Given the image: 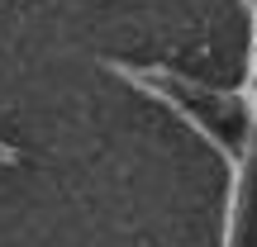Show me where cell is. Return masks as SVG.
<instances>
[{
  "label": "cell",
  "instance_id": "3957f363",
  "mask_svg": "<svg viewBox=\"0 0 257 247\" xmlns=\"http://www.w3.org/2000/svg\"><path fill=\"white\" fill-rule=\"evenodd\" d=\"M15 162H19V152L5 143V138H0V166H15Z\"/></svg>",
  "mask_w": 257,
  "mask_h": 247
},
{
  "label": "cell",
  "instance_id": "7a4b0ae2",
  "mask_svg": "<svg viewBox=\"0 0 257 247\" xmlns=\"http://www.w3.org/2000/svg\"><path fill=\"white\" fill-rule=\"evenodd\" d=\"M119 62V57H114ZM128 67V62H119ZM128 72H138V76H153V81H162V86H172V91H186V95H210V100H219L224 110H233V100L229 95H214L210 86H200V81H191V76H181V72H172V67H162V62H153V67H128Z\"/></svg>",
  "mask_w": 257,
  "mask_h": 247
},
{
  "label": "cell",
  "instance_id": "6da1fadb",
  "mask_svg": "<svg viewBox=\"0 0 257 247\" xmlns=\"http://www.w3.org/2000/svg\"><path fill=\"white\" fill-rule=\"evenodd\" d=\"M105 67H110L114 76H124V81H134L138 91L148 95V100H157V105H162V110H172V114H176V119H181V124H191V128H195V133H200V138H205V143H210V147H214V152H219V157H224V162H229V166H238V152H233V147L224 143V138L214 133V128L205 124L200 114H195L191 105H186L181 95L172 91V86H162V81H153V76H138V72H128V67H119V62H114V57H110V62H105Z\"/></svg>",
  "mask_w": 257,
  "mask_h": 247
}]
</instances>
